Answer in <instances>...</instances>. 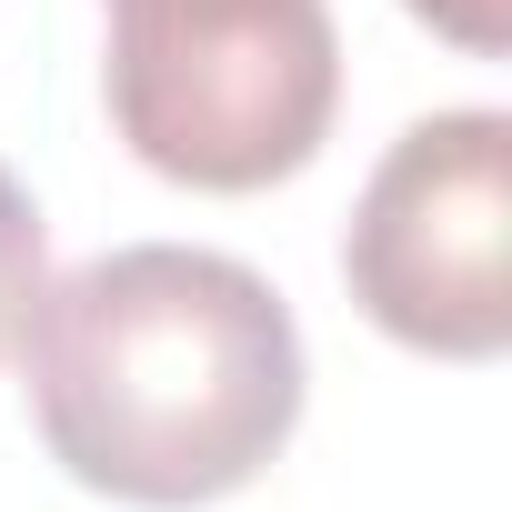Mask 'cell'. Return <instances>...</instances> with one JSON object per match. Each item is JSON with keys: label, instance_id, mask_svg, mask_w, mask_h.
Here are the masks:
<instances>
[{"label": "cell", "instance_id": "7a4b0ae2", "mask_svg": "<svg viewBox=\"0 0 512 512\" xmlns=\"http://www.w3.org/2000/svg\"><path fill=\"white\" fill-rule=\"evenodd\" d=\"M111 131L181 191H272L342 111L332 0H111Z\"/></svg>", "mask_w": 512, "mask_h": 512}, {"label": "cell", "instance_id": "5b68a950", "mask_svg": "<svg viewBox=\"0 0 512 512\" xmlns=\"http://www.w3.org/2000/svg\"><path fill=\"white\" fill-rule=\"evenodd\" d=\"M402 11H412L432 41L472 51V61H502V51H512V0H402Z\"/></svg>", "mask_w": 512, "mask_h": 512}, {"label": "cell", "instance_id": "3957f363", "mask_svg": "<svg viewBox=\"0 0 512 512\" xmlns=\"http://www.w3.org/2000/svg\"><path fill=\"white\" fill-rule=\"evenodd\" d=\"M512 121L502 111H432L412 121L342 231V282L372 332L432 362H502L512 352Z\"/></svg>", "mask_w": 512, "mask_h": 512}, {"label": "cell", "instance_id": "277c9868", "mask_svg": "<svg viewBox=\"0 0 512 512\" xmlns=\"http://www.w3.org/2000/svg\"><path fill=\"white\" fill-rule=\"evenodd\" d=\"M41 211H31V191L0 171V352L21 342V322H31V302H41Z\"/></svg>", "mask_w": 512, "mask_h": 512}, {"label": "cell", "instance_id": "6da1fadb", "mask_svg": "<svg viewBox=\"0 0 512 512\" xmlns=\"http://www.w3.org/2000/svg\"><path fill=\"white\" fill-rule=\"evenodd\" d=\"M11 352L51 462L131 512L251 492L292 452L312 392L292 302L201 241H121L41 282Z\"/></svg>", "mask_w": 512, "mask_h": 512}]
</instances>
